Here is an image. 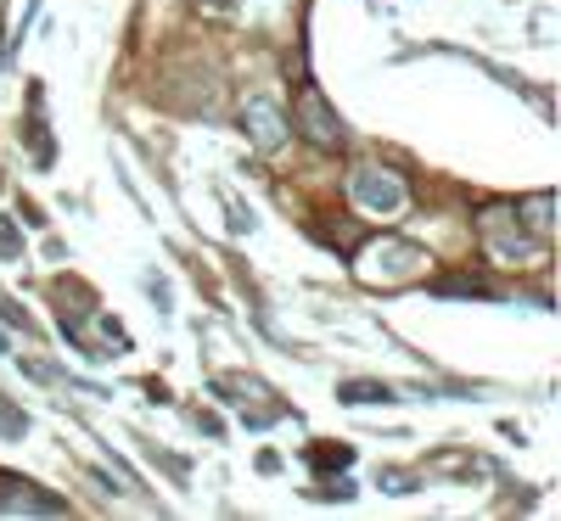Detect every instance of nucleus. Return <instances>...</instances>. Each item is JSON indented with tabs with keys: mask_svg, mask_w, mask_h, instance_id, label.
<instances>
[{
	"mask_svg": "<svg viewBox=\"0 0 561 521\" xmlns=\"http://www.w3.org/2000/svg\"><path fill=\"white\" fill-rule=\"evenodd\" d=\"M421 264H427V253L421 247H404V242H370L365 253H359V275L370 280V287H399V280H415L421 275Z\"/></svg>",
	"mask_w": 561,
	"mask_h": 521,
	"instance_id": "obj_1",
	"label": "nucleus"
},
{
	"mask_svg": "<svg viewBox=\"0 0 561 521\" xmlns=\"http://www.w3.org/2000/svg\"><path fill=\"white\" fill-rule=\"evenodd\" d=\"M354 197H359L370 213H382V219L404 213V202H410L404 180H399V174H388V169H359V174H354Z\"/></svg>",
	"mask_w": 561,
	"mask_h": 521,
	"instance_id": "obj_2",
	"label": "nucleus"
},
{
	"mask_svg": "<svg viewBox=\"0 0 561 521\" xmlns=\"http://www.w3.org/2000/svg\"><path fill=\"white\" fill-rule=\"evenodd\" d=\"M68 505L51 499V494H39L34 483L12 477V471H0V516H62Z\"/></svg>",
	"mask_w": 561,
	"mask_h": 521,
	"instance_id": "obj_3",
	"label": "nucleus"
},
{
	"mask_svg": "<svg viewBox=\"0 0 561 521\" xmlns=\"http://www.w3.org/2000/svg\"><path fill=\"white\" fill-rule=\"evenodd\" d=\"M309 140H314V147H337V140H343V124L332 118V113H325V102L314 96V84H304L298 90V118H293Z\"/></svg>",
	"mask_w": 561,
	"mask_h": 521,
	"instance_id": "obj_4",
	"label": "nucleus"
},
{
	"mask_svg": "<svg viewBox=\"0 0 561 521\" xmlns=\"http://www.w3.org/2000/svg\"><path fill=\"white\" fill-rule=\"evenodd\" d=\"M242 118H248V135H253L259 152H275L280 140H287V118H280V107H275L270 96H248Z\"/></svg>",
	"mask_w": 561,
	"mask_h": 521,
	"instance_id": "obj_5",
	"label": "nucleus"
},
{
	"mask_svg": "<svg viewBox=\"0 0 561 521\" xmlns=\"http://www.w3.org/2000/svg\"><path fill=\"white\" fill-rule=\"evenodd\" d=\"M478 224H483V242H489L500 258H523V253H534V247H539V242H528V235H523V224H511V213H505V208H489Z\"/></svg>",
	"mask_w": 561,
	"mask_h": 521,
	"instance_id": "obj_6",
	"label": "nucleus"
},
{
	"mask_svg": "<svg viewBox=\"0 0 561 521\" xmlns=\"http://www.w3.org/2000/svg\"><path fill=\"white\" fill-rule=\"evenodd\" d=\"M337 393H343V404H388L393 398V387H377V382H343Z\"/></svg>",
	"mask_w": 561,
	"mask_h": 521,
	"instance_id": "obj_7",
	"label": "nucleus"
},
{
	"mask_svg": "<svg viewBox=\"0 0 561 521\" xmlns=\"http://www.w3.org/2000/svg\"><path fill=\"white\" fill-rule=\"evenodd\" d=\"M23 432H28V415L0 398V438H23Z\"/></svg>",
	"mask_w": 561,
	"mask_h": 521,
	"instance_id": "obj_8",
	"label": "nucleus"
},
{
	"mask_svg": "<svg viewBox=\"0 0 561 521\" xmlns=\"http://www.w3.org/2000/svg\"><path fill=\"white\" fill-rule=\"evenodd\" d=\"M348 460H354V454H348V449H332V443H320V449H309V465H320V471H332V465L343 471Z\"/></svg>",
	"mask_w": 561,
	"mask_h": 521,
	"instance_id": "obj_9",
	"label": "nucleus"
},
{
	"mask_svg": "<svg viewBox=\"0 0 561 521\" xmlns=\"http://www.w3.org/2000/svg\"><path fill=\"white\" fill-rule=\"evenodd\" d=\"M23 253V235L12 230V219H0V258H18Z\"/></svg>",
	"mask_w": 561,
	"mask_h": 521,
	"instance_id": "obj_10",
	"label": "nucleus"
},
{
	"mask_svg": "<svg viewBox=\"0 0 561 521\" xmlns=\"http://www.w3.org/2000/svg\"><path fill=\"white\" fill-rule=\"evenodd\" d=\"M528 213H534L528 224H534V230L545 235V230H550V197H534V202H528Z\"/></svg>",
	"mask_w": 561,
	"mask_h": 521,
	"instance_id": "obj_11",
	"label": "nucleus"
}]
</instances>
